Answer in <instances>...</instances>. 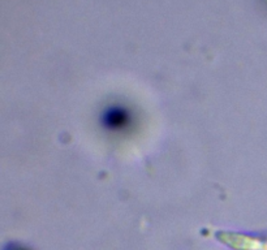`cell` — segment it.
I'll list each match as a JSON object with an SVG mask.
<instances>
[{"label":"cell","mask_w":267,"mask_h":250,"mask_svg":"<svg viewBox=\"0 0 267 250\" xmlns=\"http://www.w3.org/2000/svg\"><path fill=\"white\" fill-rule=\"evenodd\" d=\"M104 121H106L107 125H111V127L114 128L123 127L124 124H127V115L124 114V111L114 108V110H111L110 112H107L106 120Z\"/></svg>","instance_id":"cell-1"}]
</instances>
